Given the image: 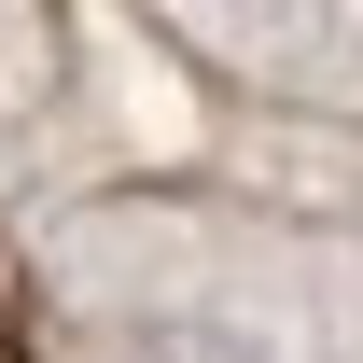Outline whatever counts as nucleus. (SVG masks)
<instances>
[{
	"instance_id": "1",
	"label": "nucleus",
	"mask_w": 363,
	"mask_h": 363,
	"mask_svg": "<svg viewBox=\"0 0 363 363\" xmlns=\"http://www.w3.org/2000/svg\"><path fill=\"white\" fill-rule=\"evenodd\" d=\"M0 363H28V350H14V321H0Z\"/></svg>"
}]
</instances>
